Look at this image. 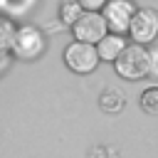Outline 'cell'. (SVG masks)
Returning a JSON list of instances; mask_svg holds the SVG:
<instances>
[{"label": "cell", "instance_id": "obj_1", "mask_svg": "<svg viewBox=\"0 0 158 158\" xmlns=\"http://www.w3.org/2000/svg\"><path fill=\"white\" fill-rule=\"evenodd\" d=\"M116 64V72L126 79H141L148 74V49L138 42L133 44H126L123 52L114 59Z\"/></svg>", "mask_w": 158, "mask_h": 158}, {"label": "cell", "instance_id": "obj_2", "mask_svg": "<svg viewBox=\"0 0 158 158\" xmlns=\"http://www.w3.org/2000/svg\"><path fill=\"white\" fill-rule=\"evenodd\" d=\"M10 44H12V52H15L17 57L32 59V57H37V54L44 49V37H42V32H40L37 27L22 25V27H17V30L12 32Z\"/></svg>", "mask_w": 158, "mask_h": 158}, {"label": "cell", "instance_id": "obj_3", "mask_svg": "<svg viewBox=\"0 0 158 158\" xmlns=\"http://www.w3.org/2000/svg\"><path fill=\"white\" fill-rule=\"evenodd\" d=\"M72 27H74V37L79 42H89V44H96L106 35V30H109L104 15L101 12H94V10H84Z\"/></svg>", "mask_w": 158, "mask_h": 158}, {"label": "cell", "instance_id": "obj_4", "mask_svg": "<svg viewBox=\"0 0 158 158\" xmlns=\"http://www.w3.org/2000/svg\"><path fill=\"white\" fill-rule=\"evenodd\" d=\"M64 62L69 69L84 74V72H91L99 62V52H96V44H89V42H69L67 49H64Z\"/></svg>", "mask_w": 158, "mask_h": 158}, {"label": "cell", "instance_id": "obj_5", "mask_svg": "<svg viewBox=\"0 0 158 158\" xmlns=\"http://www.w3.org/2000/svg\"><path fill=\"white\" fill-rule=\"evenodd\" d=\"M128 32L138 44L156 40V35H158V12L153 7H138L133 12L131 22H128Z\"/></svg>", "mask_w": 158, "mask_h": 158}, {"label": "cell", "instance_id": "obj_6", "mask_svg": "<svg viewBox=\"0 0 158 158\" xmlns=\"http://www.w3.org/2000/svg\"><path fill=\"white\" fill-rule=\"evenodd\" d=\"M133 12H136V7H133L131 0H106L101 15H104L106 25H109L116 35H121L123 30H128V22H131Z\"/></svg>", "mask_w": 158, "mask_h": 158}, {"label": "cell", "instance_id": "obj_7", "mask_svg": "<svg viewBox=\"0 0 158 158\" xmlns=\"http://www.w3.org/2000/svg\"><path fill=\"white\" fill-rule=\"evenodd\" d=\"M123 47H126V40L121 37V35H116V32H106L99 42H96V52H99V59H116L121 52H123Z\"/></svg>", "mask_w": 158, "mask_h": 158}, {"label": "cell", "instance_id": "obj_8", "mask_svg": "<svg viewBox=\"0 0 158 158\" xmlns=\"http://www.w3.org/2000/svg\"><path fill=\"white\" fill-rule=\"evenodd\" d=\"M99 104H101V109H106V111H118V109H123V94H121L118 89L109 86V89L101 91Z\"/></svg>", "mask_w": 158, "mask_h": 158}, {"label": "cell", "instance_id": "obj_9", "mask_svg": "<svg viewBox=\"0 0 158 158\" xmlns=\"http://www.w3.org/2000/svg\"><path fill=\"white\" fill-rule=\"evenodd\" d=\"M81 12H84V7L79 5V0H64V2L59 5V15H62V20L69 22V25H74Z\"/></svg>", "mask_w": 158, "mask_h": 158}, {"label": "cell", "instance_id": "obj_10", "mask_svg": "<svg viewBox=\"0 0 158 158\" xmlns=\"http://www.w3.org/2000/svg\"><path fill=\"white\" fill-rule=\"evenodd\" d=\"M141 106L146 111H158V84H151L141 91Z\"/></svg>", "mask_w": 158, "mask_h": 158}, {"label": "cell", "instance_id": "obj_11", "mask_svg": "<svg viewBox=\"0 0 158 158\" xmlns=\"http://www.w3.org/2000/svg\"><path fill=\"white\" fill-rule=\"evenodd\" d=\"M148 72L153 77H158V44H153L148 49Z\"/></svg>", "mask_w": 158, "mask_h": 158}, {"label": "cell", "instance_id": "obj_12", "mask_svg": "<svg viewBox=\"0 0 158 158\" xmlns=\"http://www.w3.org/2000/svg\"><path fill=\"white\" fill-rule=\"evenodd\" d=\"M79 5H81L84 10H94V12H99V7L106 5V0H79Z\"/></svg>", "mask_w": 158, "mask_h": 158}]
</instances>
